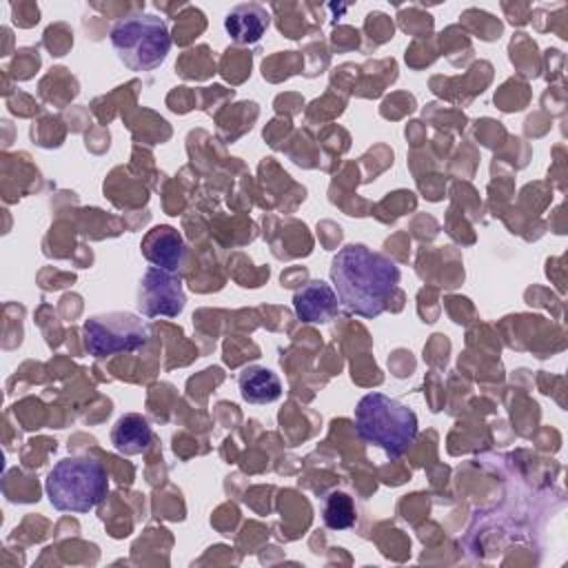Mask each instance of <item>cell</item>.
Returning <instances> with one entry per match:
<instances>
[{"label": "cell", "mask_w": 568, "mask_h": 568, "mask_svg": "<svg viewBox=\"0 0 568 568\" xmlns=\"http://www.w3.org/2000/svg\"><path fill=\"white\" fill-rule=\"evenodd\" d=\"M44 493L60 513H89L106 497L109 475L98 459L71 455L47 473Z\"/></svg>", "instance_id": "3957f363"}, {"label": "cell", "mask_w": 568, "mask_h": 568, "mask_svg": "<svg viewBox=\"0 0 568 568\" xmlns=\"http://www.w3.org/2000/svg\"><path fill=\"white\" fill-rule=\"evenodd\" d=\"M355 430L366 444L386 453V457H402L417 437V415L402 402L384 395L368 393L357 402Z\"/></svg>", "instance_id": "7a4b0ae2"}, {"label": "cell", "mask_w": 568, "mask_h": 568, "mask_svg": "<svg viewBox=\"0 0 568 568\" xmlns=\"http://www.w3.org/2000/svg\"><path fill=\"white\" fill-rule=\"evenodd\" d=\"M111 442L115 450L124 455H138L151 444V426L142 415L129 413L115 422L111 430Z\"/></svg>", "instance_id": "8fae6325"}, {"label": "cell", "mask_w": 568, "mask_h": 568, "mask_svg": "<svg viewBox=\"0 0 568 568\" xmlns=\"http://www.w3.org/2000/svg\"><path fill=\"white\" fill-rule=\"evenodd\" d=\"M142 251L149 262L169 271H175L182 264L186 253L182 235L171 226H155L153 231H149V235L144 237Z\"/></svg>", "instance_id": "9c48e42d"}, {"label": "cell", "mask_w": 568, "mask_h": 568, "mask_svg": "<svg viewBox=\"0 0 568 568\" xmlns=\"http://www.w3.org/2000/svg\"><path fill=\"white\" fill-rule=\"evenodd\" d=\"M331 282L339 306L373 320L386 311L399 284V268L366 244H346L331 260Z\"/></svg>", "instance_id": "6da1fadb"}, {"label": "cell", "mask_w": 568, "mask_h": 568, "mask_svg": "<svg viewBox=\"0 0 568 568\" xmlns=\"http://www.w3.org/2000/svg\"><path fill=\"white\" fill-rule=\"evenodd\" d=\"M109 40L118 60L135 73L158 69L171 49L166 22L144 11L118 20L109 31Z\"/></svg>", "instance_id": "277c9868"}, {"label": "cell", "mask_w": 568, "mask_h": 568, "mask_svg": "<svg viewBox=\"0 0 568 568\" xmlns=\"http://www.w3.org/2000/svg\"><path fill=\"white\" fill-rule=\"evenodd\" d=\"M322 519H324V526L331 528V530L351 528L357 519L353 497L342 493V490L328 493L326 499H324V506H322Z\"/></svg>", "instance_id": "7c38bea8"}, {"label": "cell", "mask_w": 568, "mask_h": 568, "mask_svg": "<svg viewBox=\"0 0 568 568\" xmlns=\"http://www.w3.org/2000/svg\"><path fill=\"white\" fill-rule=\"evenodd\" d=\"M186 302L182 280L175 271L149 266L138 291V308L146 317H175L182 313Z\"/></svg>", "instance_id": "8992f818"}, {"label": "cell", "mask_w": 568, "mask_h": 568, "mask_svg": "<svg viewBox=\"0 0 568 568\" xmlns=\"http://www.w3.org/2000/svg\"><path fill=\"white\" fill-rule=\"evenodd\" d=\"M149 324L129 311L98 313L84 320L82 339L93 357H111L133 353L149 342Z\"/></svg>", "instance_id": "5b68a950"}, {"label": "cell", "mask_w": 568, "mask_h": 568, "mask_svg": "<svg viewBox=\"0 0 568 568\" xmlns=\"http://www.w3.org/2000/svg\"><path fill=\"white\" fill-rule=\"evenodd\" d=\"M337 304L339 302L333 286L322 280H311L293 295V308L302 322H328L335 317Z\"/></svg>", "instance_id": "52a82bcc"}, {"label": "cell", "mask_w": 568, "mask_h": 568, "mask_svg": "<svg viewBox=\"0 0 568 568\" xmlns=\"http://www.w3.org/2000/svg\"><path fill=\"white\" fill-rule=\"evenodd\" d=\"M237 386L248 404H271L282 395L280 377L266 366H246L237 377Z\"/></svg>", "instance_id": "30bf717a"}, {"label": "cell", "mask_w": 568, "mask_h": 568, "mask_svg": "<svg viewBox=\"0 0 568 568\" xmlns=\"http://www.w3.org/2000/svg\"><path fill=\"white\" fill-rule=\"evenodd\" d=\"M224 29L237 44H253L268 29V13L262 4L255 2L237 4L226 13Z\"/></svg>", "instance_id": "ba28073f"}]
</instances>
